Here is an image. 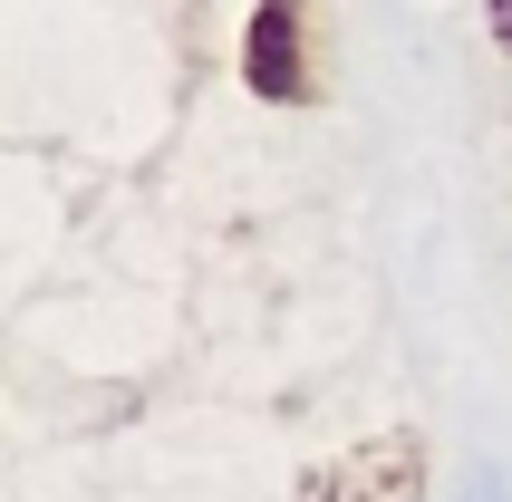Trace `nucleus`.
Wrapping results in <instances>:
<instances>
[{"instance_id":"nucleus-1","label":"nucleus","mask_w":512,"mask_h":502,"mask_svg":"<svg viewBox=\"0 0 512 502\" xmlns=\"http://www.w3.org/2000/svg\"><path fill=\"white\" fill-rule=\"evenodd\" d=\"M242 87L261 107H319L329 97V20H319V0H261L242 20Z\"/></svg>"},{"instance_id":"nucleus-2","label":"nucleus","mask_w":512,"mask_h":502,"mask_svg":"<svg viewBox=\"0 0 512 502\" xmlns=\"http://www.w3.org/2000/svg\"><path fill=\"white\" fill-rule=\"evenodd\" d=\"M300 502H426V435L387 425L368 445L310 464V474H300Z\"/></svg>"},{"instance_id":"nucleus-3","label":"nucleus","mask_w":512,"mask_h":502,"mask_svg":"<svg viewBox=\"0 0 512 502\" xmlns=\"http://www.w3.org/2000/svg\"><path fill=\"white\" fill-rule=\"evenodd\" d=\"M484 29H493V49L512 58V0H484Z\"/></svg>"}]
</instances>
